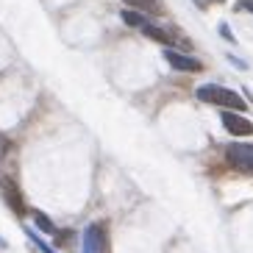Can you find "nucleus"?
<instances>
[{
    "mask_svg": "<svg viewBox=\"0 0 253 253\" xmlns=\"http://www.w3.org/2000/svg\"><path fill=\"white\" fill-rule=\"evenodd\" d=\"M198 97H201L203 103L225 106V109H231V112H245L248 109V103L237 95V92L225 89V86H217V84H203V86H198Z\"/></svg>",
    "mask_w": 253,
    "mask_h": 253,
    "instance_id": "nucleus-1",
    "label": "nucleus"
},
{
    "mask_svg": "<svg viewBox=\"0 0 253 253\" xmlns=\"http://www.w3.org/2000/svg\"><path fill=\"white\" fill-rule=\"evenodd\" d=\"M225 159L231 162V167H237L239 172H245V175H253V145H228L225 148Z\"/></svg>",
    "mask_w": 253,
    "mask_h": 253,
    "instance_id": "nucleus-2",
    "label": "nucleus"
},
{
    "mask_svg": "<svg viewBox=\"0 0 253 253\" xmlns=\"http://www.w3.org/2000/svg\"><path fill=\"white\" fill-rule=\"evenodd\" d=\"M223 126L228 128V134H234V136H251L253 134V123L248 117H242L239 112H225Z\"/></svg>",
    "mask_w": 253,
    "mask_h": 253,
    "instance_id": "nucleus-3",
    "label": "nucleus"
},
{
    "mask_svg": "<svg viewBox=\"0 0 253 253\" xmlns=\"http://www.w3.org/2000/svg\"><path fill=\"white\" fill-rule=\"evenodd\" d=\"M164 56L170 61V67L175 70H184V73H201L203 70V64L198 59H192V56H184V53H175V50H167Z\"/></svg>",
    "mask_w": 253,
    "mask_h": 253,
    "instance_id": "nucleus-4",
    "label": "nucleus"
},
{
    "mask_svg": "<svg viewBox=\"0 0 253 253\" xmlns=\"http://www.w3.org/2000/svg\"><path fill=\"white\" fill-rule=\"evenodd\" d=\"M103 231H100V225H86V231H84V253H103Z\"/></svg>",
    "mask_w": 253,
    "mask_h": 253,
    "instance_id": "nucleus-5",
    "label": "nucleus"
},
{
    "mask_svg": "<svg viewBox=\"0 0 253 253\" xmlns=\"http://www.w3.org/2000/svg\"><path fill=\"white\" fill-rule=\"evenodd\" d=\"M0 184H3V192H6L8 203H11V209H14L17 214H25V206H23V198H20V192H17V186L11 178H0Z\"/></svg>",
    "mask_w": 253,
    "mask_h": 253,
    "instance_id": "nucleus-6",
    "label": "nucleus"
},
{
    "mask_svg": "<svg viewBox=\"0 0 253 253\" xmlns=\"http://www.w3.org/2000/svg\"><path fill=\"white\" fill-rule=\"evenodd\" d=\"M123 23L134 25V28H142V25H148V17L142 14V11H136V8H126L123 11Z\"/></svg>",
    "mask_w": 253,
    "mask_h": 253,
    "instance_id": "nucleus-7",
    "label": "nucleus"
},
{
    "mask_svg": "<svg viewBox=\"0 0 253 253\" xmlns=\"http://www.w3.org/2000/svg\"><path fill=\"white\" fill-rule=\"evenodd\" d=\"M142 31H145L150 39L162 42V45H170V34H167L164 28H159V25H150V23H148V25H142Z\"/></svg>",
    "mask_w": 253,
    "mask_h": 253,
    "instance_id": "nucleus-8",
    "label": "nucleus"
},
{
    "mask_svg": "<svg viewBox=\"0 0 253 253\" xmlns=\"http://www.w3.org/2000/svg\"><path fill=\"white\" fill-rule=\"evenodd\" d=\"M128 6H134L136 11H159V3L156 0H126Z\"/></svg>",
    "mask_w": 253,
    "mask_h": 253,
    "instance_id": "nucleus-9",
    "label": "nucleus"
},
{
    "mask_svg": "<svg viewBox=\"0 0 253 253\" xmlns=\"http://www.w3.org/2000/svg\"><path fill=\"white\" fill-rule=\"evenodd\" d=\"M34 223L39 225V231H45V234H56V225H53L42 211H34Z\"/></svg>",
    "mask_w": 253,
    "mask_h": 253,
    "instance_id": "nucleus-10",
    "label": "nucleus"
},
{
    "mask_svg": "<svg viewBox=\"0 0 253 253\" xmlns=\"http://www.w3.org/2000/svg\"><path fill=\"white\" fill-rule=\"evenodd\" d=\"M8 150H11V142H8L6 136H0V162L6 159V153H8Z\"/></svg>",
    "mask_w": 253,
    "mask_h": 253,
    "instance_id": "nucleus-11",
    "label": "nucleus"
},
{
    "mask_svg": "<svg viewBox=\"0 0 253 253\" xmlns=\"http://www.w3.org/2000/svg\"><path fill=\"white\" fill-rule=\"evenodd\" d=\"M28 237H31V239H34V242H37V248H39V251H42V253H56V251H50V248H47V245H45V242H42V239H39V237H37V234H28Z\"/></svg>",
    "mask_w": 253,
    "mask_h": 253,
    "instance_id": "nucleus-12",
    "label": "nucleus"
},
{
    "mask_svg": "<svg viewBox=\"0 0 253 253\" xmlns=\"http://www.w3.org/2000/svg\"><path fill=\"white\" fill-rule=\"evenodd\" d=\"M220 34H223V37L228 39V42H234V34H231V28H228V25H220Z\"/></svg>",
    "mask_w": 253,
    "mask_h": 253,
    "instance_id": "nucleus-13",
    "label": "nucleus"
},
{
    "mask_svg": "<svg viewBox=\"0 0 253 253\" xmlns=\"http://www.w3.org/2000/svg\"><path fill=\"white\" fill-rule=\"evenodd\" d=\"M239 6H242V8H251V11H253V0H239Z\"/></svg>",
    "mask_w": 253,
    "mask_h": 253,
    "instance_id": "nucleus-14",
    "label": "nucleus"
},
{
    "mask_svg": "<svg viewBox=\"0 0 253 253\" xmlns=\"http://www.w3.org/2000/svg\"><path fill=\"white\" fill-rule=\"evenodd\" d=\"M211 3H223V0H211Z\"/></svg>",
    "mask_w": 253,
    "mask_h": 253,
    "instance_id": "nucleus-15",
    "label": "nucleus"
}]
</instances>
